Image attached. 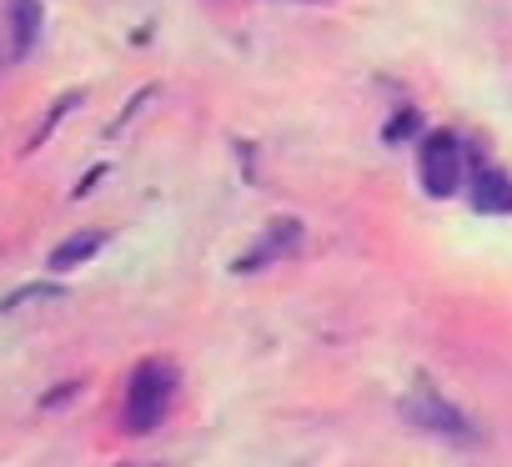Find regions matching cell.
Wrapping results in <instances>:
<instances>
[{
	"label": "cell",
	"mask_w": 512,
	"mask_h": 467,
	"mask_svg": "<svg viewBox=\"0 0 512 467\" xmlns=\"http://www.w3.org/2000/svg\"><path fill=\"white\" fill-rule=\"evenodd\" d=\"M417 121H422L417 111H397V116L387 121V131H382V136H387V141H407V136L417 131Z\"/></svg>",
	"instance_id": "cell-7"
},
{
	"label": "cell",
	"mask_w": 512,
	"mask_h": 467,
	"mask_svg": "<svg viewBox=\"0 0 512 467\" xmlns=\"http://www.w3.org/2000/svg\"><path fill=\"white\" fill-rule=\"evenodd\" d=\"M56 292H61V287H21L16 297H6V312H16L21 302H36V297H56Z\"/></svg>",
	"instance_id": "cell-8"
},
{
	"label": "cell",
	"mask_w": 512,
	"mask_h": 467,
	"mask_svg": "<svg viewBox=\"0 0 512 467\" xmlns=\"http://www.w3.org/2000/svg\"><path fill=\"white\" fill-rule=\"evenodd\" d=\"M467 191H472V206L487 211V216H507L512 211V176L497 171V166H477Z\"/></svg>",
	"instance_id": "cell-4"
},
{
	"label": "cell",
	"mask_w": 512,
	"mask_h": 467,
	"mask_svg": "<svg viewBox=\"0 0 512 467\" xmlns=\"http://www.w3.org/2000/svg\"><path fill=\"white\" fill-rule=\"evenodd\" d=\"M41 36V6L36 0H11V41H16V56H26Z\"/></svg>",
	"instance_id": "cell-6"
},
{
	"label": "cell",
	"mask_w": 512,
	"mask_h": 467,
	"mask_svg": "<svg viewBox=\"0 0 512 467\" xmlns=\"http://www.w3.org/2000/svg\"><path fill=\"white\" fill-rule=\"evenodd\" d=\"M402 417L412 422V427H422V432H432V437H472V422L447 402V397H407L402 402Z\"/></svg>",
	"instance_id": "cell-3"
},
{
	"label": "cell",
	"mask_w": 512,
	"mask_h": 467,
	"mask_svg": "<svg viewBox=\"0 0 512 467\" xmlns=\"http://www.w3.org/2000/svg\"><path fill=\"white\" fill-rule=\"evenodd\" d=\"M101 242H106V231H76V237H66V242L51 252V272H71V267L91 262V257L101 252Z\"/></svg>",
	"instance_id": "cell-5"
},
{
	"label": "cell",
	"mask_w": 512,
	"mask_h": 467,
	"mask_svg": "<svg viewBox=\"0 0 512 467\" xmlns=\"http://www.w3.org/2000/svg\"><path fill=\"white\" fill-rule=\"evenodd\" d=\"M171 397H176V367L166 357H151L131 372V387H126V407H121V427L126 432H151L166 422L171 412Z\"/></svg>",
	"instance_id": "cell-1"
},
{
	"label": "cell",
	"mask_w": 512,
	"mask_h": 467,
	"mask_svg": "<svg viewBox=\"0 0 512 467\" xmlns=\"http://www.w3.org/2000/svg\"><path fill=\"white\" fill-rule=\"evenodd\" d=\"M422 186L432 196H452L462 186V146L452 131H432V141L422 151Z\"/></svg>",
	"instance_id": "cell-2"
}]
</instances>
